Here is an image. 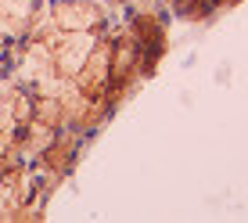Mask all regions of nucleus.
<instances>
[{"instance_id": "f257e3e1", "label": "nucleus", "mask_w": 248, "mask_h": 223, "mask_svg": "<svg viewBox=\"0 0 248 223\" xmlns=\"http://www.w3.org/2000/svg\"><path fill=\"white\" fill-rule=\"evenodd\" d=\"M166 54L162 4L40 0L11 44L7 72L32 94L54 130L90 137L119 112Z\"/></svg>"}, {"instance_id": "f03ea898", "label": "nucleus", "mask_w": 248, "mask_h": 223, "mask_svg": "<svg viewBox=\"0 0 248 223\" xmlns=\"http://www.w3.org/2000/svg\"><path fill=\"white\" fill-rule=\"evenodd\" d=\"M40 0H0V32L7 40H22V32L29 29L32 15H36Z\"/></svg>"}, {"instance_id": "7ed1b4c3", "label": "nucleus", "mask_w": 248, "mask_h": 223, "mask_svg": "<svg viewBox=\"0 0 248 223\" xmlns=\"http://www.w3.org/2000/svg\"><path fill=\"white\" fill-rule=\"evenodd\" d=\"M234 4H241V0H162V7H169L173 15H180L187 22H205Z\"/></svg>"}]
</instances>
